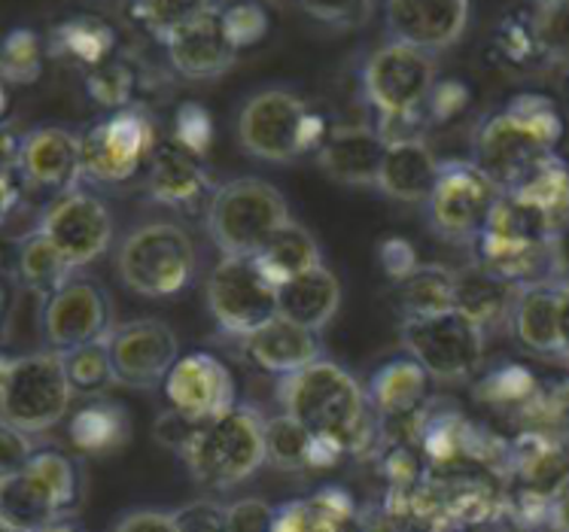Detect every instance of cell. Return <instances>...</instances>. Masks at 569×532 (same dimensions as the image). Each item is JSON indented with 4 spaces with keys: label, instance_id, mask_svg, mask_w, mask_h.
Instances as JSON below:
<instances>
[{
    "label": "cell",
    "instance_id": "7dc6e473",
    "mask_svg": "<svg viewBox=\"0 0 569 532\" xmlns=\"http://www.w3.org/2000/svg\"><path fill=\"white\" fill-rule=\"evenodd\" d=\"M271 523H274V505H268L266 499H238L226 505V530L271 532Z\"/></svg>",
    "mask_w": 569,
    "mask_h": 532
},
{
    "label": "cell",
    "instance_id": "2e32d148",
    "mask_svg": "<svg viewBox=\"0 0 569 532\" xmlns=\"http://www.w3.org/2000/svg\"><path fill=\"white\" fill-rule=\"evenodd\" d=\"M12 164L28 189L47 192L52 198L77 189L80 180H86L80 134L59 126H40L22 134Z\"/></svg>",
    "mask_w": 569,
    "mask_h": 532
},
{
    "label": "cell",
    "instance_id": "ac0fdd59",
    "mask_svg": "<svg viewBox=\"0 0 569 532\" xmlns=\"http://www.w3.org/2000/svg\"><path fill=\"white\" fill-rule=\"evenodd\" d=\"M469 0H383V22L390 40L439 56L469 28Z\"/></svg>",
    "mask_w": 569,
    "mask_h": 532
},
{
    "label": "cell",
    "instance_id": "836d02e7",
    "mask_svg": "<svg viewBox=\"0 0 569 532\" xmlns=\"http://www.w3.org/2000/svg\"><path fill=\"white\" fill-rule=\"evenodd\" d=\"M16 271L28 290L34 292H56L73 278V265H70L64 253L56 243L49 241L47 232L34 229L31 234H24L19 243V255H16Z\"/></svg>",
    "mask_w": 569,
    "mask_h": 532
},
{
    "label": "cell",
    "instance_id": "cb8c5ba5",
    "mask_svg": "<svg viewBox=\"0 0 569 532\" xmlns=\"http://www.w3.org/2000/svg\"><path fill=\"white\" fill-rule=\"evenodd\" d=\"M521 287H515L511 280L500 278L497 271L485 265H469L453 271V311H460L466 320L490 335L511 325V311L518 301Z\"/></svg>",
    "mask_w": 569,
    "mask_h": 532
},
{
    "label": "cell",
    "instance_id": "b9f144b4",
    "mask_svg": "<svg viewBox=\"0 0 569 532\" xmlns=\"http://www.w3.org/2000/svg\"><path fill=\"white\" fill-rule=\"evenodd\" d=\"M533 22L548 64L569 68V0H539Z\"/></svg>",
    "mask_w": 569,
    "mask_h": 532
},
{
    "label": "cell",
    "instance_id": "9c48e42d",
    "mask_svg": "<svg viewBox=\"0 0 569 532\" xmlns=\"http://www.w3.org/2000/svg\"><path fill=\"white\" fill-rule=\"evenodd\" d=\"M82 140V174L101 185H119L150 164L159 147V131L150 110L140 104L110 110L80 134Z\"/></svg>",
    "mask_w": 569,
    "mask_h": 532
},
{
    "label": "cell",
    "instance_id": "f6af8a7d",
    "mask_svg": "<svg viewBox=\"0 0 569 532\" xmlns=\"http://www.w3.org/2000/svg\"><path fill=\"white\" fill-rule=\"evenodd\" d=\"M311 19L332 28H360L369 22L375 0H296Z\"/></svg>",
    "mask_w": 569,
    "mask_h": 532
},
{
    "label": "cell",
    "instance_id": "7bdbcfd3",
    "mask_svg": "<svg viewBox=\"0 0 569 532\" xmlns=\"http://www.w3.org/2000/svg\"><path fill=\"white\" fill-rule=\"evenodd\" d=\"M28 469H34L56 490L61 509L70 511L77 505V499H80V472H77V463L70 456H64L61 451H34V456L28 460Z\"/></svg>",
    "mask_w": 569,
    "mask_h": 532
},
{
    "label": "cell",
    "instance_id": "7402d4cb",
    "mask_svg": "<svg viewBox=\"0 0 569 532\" xmlns=\"http://www.w3.org/2000/svg\"><path fill=\"white\" fill-rule=\"evenodd\" d=\"M244 353L256 369L283 378L317 362L323 357V348L315 329L278 313L244 338Z\"/></svg>",
    "mask_w": 569,
    "mask_h": 532
},
{
    "label": "cell",
    "instance_id": "db71d44e",
    "mask_svg": "<svg viewBox=\"0 0 569 532\" xmlns=\"http://www.w3.org/2000/svg\"><path fill=\"white\" fill-rule=\"evenodd\" d=\"M551 283L569 287V222L551 238Z\"/></svg>",
    "mask_w": 569,
    "mask_h": 532
},
{
    "label": "cell",
    "instance_id": "f546056e",
    "mask_svg": "<svg viewBox=\"0 0 569 532\" xmlns=\"http://www.w3.org/2000/svg\"><path fill=\"white\" fill-rule=\"evenodd\" d=\"M336 451L323 448L320 441L292 414L266 416V463L278 472H311V469H332L338 465Z\"/></svg>",
    "mask_w": 569,
    "mask_h": 532
},
{
    "label": "cell",
    "instance_id": "4dcf8cb0",
    "mask_svg": "<svg viewBox=\"0 0 569 532\" xmlns=\"http://www.w3.org/2000/svg\"><path fill=\"white\" fill-rule=\"evenodd\" d=\"M539 395H542V381L533 371L521 369L515 362H506L502 369L490 371L476 390V399L481 405L490 408L493 414L518 420L521 429L530 423V416L539 405Z\"/></svg>",
    "mask_w": 569,
    "mask_h": 532
},
{
    "label": "cell",
    "instance_id": "8fae6325",
    "mask_svg": "<svg viewBox=\"0 0 569 532\" xmlns=\"http://www.w3.org/2000/svg\"><path fill=\"white\" fill-rule=\"evenodd\" d=\"M210 317L226 335L247 338L280 313L278 283L250 255H220L204 287Z\"/></svg>",
    "mask_w": 569,
    "mask_h": 532
},
{
    "label": "cell",
    "instance_id": "f907efd6",
    "mask_svg": "<svg viewBox=\"0 0 569 532\" xmlns=\"http://www.w3.org/2000/svg\"><path fill=\"white\" fill-rule=\"evenodd\" d=\"M119 532H177L174 511L164 509H134L128 511L126 518L113 523Z\"/></svg>",
    "mask_w": 569,
    "mask_h": 532
},
{
    "label": "cell",
    "instance_id": "1f68e13d",
    "mask_svg": "<svg viewBox=\"0 0 569 532\" xmlns=\"http://www.w3.org/2000/svg\"><path fill=\"white\" fill-rule=\"evenodd\" d=\"M256 265L266 271L268 278L274 283L302 274L308 268L323 265V253H320V243L302 222L290 220L287 225H280L278 232L268 238V243L253 255Z\"/></svg>",
    "mask_w": 569,
    "mask_h": 532
},
{
    "label": "cell",
    "instance_id": "9a60e30c",
    "mask_svg": "<svg viewBox=\"0 0 569 532\" xmlns=\"http://www.w3.org/2000/svg\"><path fill=\"white\" fill-rule=\"evenodd\" d=\"M40 329L49 350L68 353L94 338H104L110 325V301L94 280L70 278L64 287L49 292L43 313H40Z\"/></svg>",
    "mask_w": 569,
    "mask_h": 532
},
{
    "label": "cell",
    "instance_id": "e575fe53",
    "mask_svg": "<svg viewBox=\"0 0 569 532\" xmlns=\"http://www.w3.org/2000/svg\"><path fill=\"white\" fill-rule=\"evenodd\" d=\"M511 192H518L523 201H530L548 222L555 234L569 222V162L551 155L546 164H539L533 174L518 183Z\"/></svg>",
    "mask_w": 569,
    "mask_h": 532
},
{
    "label": "cell",
    "instance_id": "9f6ffc18",
    "mask_svg": "<svg viewBox=\"0 0 569 532\" xmlns=\"http://www.w3.org/2000/svg\"><path fill=\"white\" fill-rule=\"evenodd\" d=\"M560 332H563V350L569 359V287H560Z\"/></svg>",
    "mask_w": 569,
    "mask_h": 532
},
{
    "label": "cell",
    "instance_id": "816d5d0a",
    "mask_svg": "<svg viewBox=\"0 0 569 532\" xmlns=\"http://www.w3.org/2000/svg\"><path fill=\"white\" fill-rule=\"evenodd\" d=\"M34 435H28V432H19V429L3 426V441H0V448H3V474L19 472L28 465V460L34 456Z\"/></svg>",
    "mask_w": 569,
    "mask_h": 532
},
{
    "label": "cell",
    "instance_id": "d4e9b609",
    "mask_svg": "<svg viewBox=\"0 0 569 532\" xmlns=\"http://www.w3.org/2000/svg\"><path fill=\"white\" fill-rule=\"evenodd\" d=\"M511 332L518 344L536 357L567 359L560 332V287H555L551 280L523 287L511 311Z\"/></svg>",
    "mask_w": 569,
    "mask_h": 532
},
{
    "label": "cell",
    "instance_id": "3957f363",
    "mask_svg": "<svg viewBox=\"0 0 569 532\" xmlns=\"http://www.w3.org/2000/svg\"><path fill=\"white\" fill-rule=\"evenodd\" d=\"M439 82V64L427 49L387 40L360 70V92L378 117L381 138H423V104Z\"/></svg>",
    "mask_w": 569,
    "mask_h": 532
},
{
    "label": "cell",
    "instance_id": "d6a6232c",
    "mask_svg": "<svg viewBox=\"0 0 569 532\" xmlns=\"http://www.w3.org/2000/svg\"><path fill=\"white\" fill-rule=\"evenodd\" d=\"M393 308L402 320L453 311V271L442 265L408 271L406 278L393 280Z\"/></svg>",
    "mask_w": 569,
    "mask_h": 532
},
{
    "label": "cell",
    "instance_id": "83f0119b",
    "mask_svg": "<svg viewBox=\"0 0 569 532\" xmlns=\"http://www.w3.org/2000/svg\"><path fill=\"white\" fill-rule=\"evenodd\" d=\"M280 313L308 329H326L341 308V283L326 265L308 268L278 287Z\"/></svg>",
    "mask_w": 569,
    "mask_h": 532
},
{
    "label": "cell",
    "instance_id": "c3c4849f",
    "mask_svg": "<svg viewBox=\"0 0 569 532\" xmlns=\"http://www.w3.org/2000/svg\"><path fill=\"white\" fill-rule=\"evenodd\" d=\"M177 532H222L226 530V505L213 502V499H192L183 509L174 511Z\"/></svg>",
    "mask_w": 569,
    "mask_h": 532
},
{
    "label": "cell",
    "instance_id": "5b68a950",
    "mask_svg": "<svg viewBox=\"0 0 569 532\" xmlns=\"http://www.w3.org/2000/svg\"><path fill=\"white\" fill-rule=\"evenodd\" d=\"M189 474L210 490H232L266 465V416L250 405H232L201 420L180 448Z\"/></svg>",
    "mask_w": 569,
    "mask_h": 532
},
{
    "label": "cell",
    "instance_id": "4316f807",
    "mask_svg": "<svg viewBox=\"0 0 569 532\" xmlns=\"http://www.w3.org/2000/svg\"><path fill=\"white\" fill-rule=\"evenodd\" d=\"M369 399L378 416H406L430 405L432 374L415 357L390 359L369 381Z\"/></svg>",
    "mask_w": 569,
    "mask_h": 532
},
{
    "label": "cell",
    "instance_id": "5bb4252c",
    "mask_svg": "<svg viewBox=\"0 0 569 532\" xmlns=\"http://www.w3.org/2000/svg\"><path fill=\"white\" fill-rule=\"evenodd\" d=\"M113 378L122 387L150 390L168 378V371L180 359V341L174 329L162 320H131L107 332Z\"/></svg>",
    "mask_w": 569,
    "mask_h": 532
},
{
    "label": "cell",
    "instance_id": "4fadbf2b",
    "mask_svg": "<svg viewBox=\"0 0 569 532\" xmlns=\"http://www.w3.org/2000/svg\"><path fill=\"white\" fill-rule=\"evenodd\" d=\"M37 229L49 234V241L64 253L73 271H80L101 259L113 243V213L101 198L77 185L49 198Z\"/></svg>",
    "mask_w": 569,
    "mask_h": 532
},
{
    "label": "cell",
    "instance_id": "d6986e66",
    "mask_svg": "<svg viewBox=\"0 0 569 532\" xmlns=\"http://www.w3.org/2000/svg\"><path fill=\"white\" fill-rule=\"evenodd\" d=\"M162 47L174 73L192 82L217 80L238 59V47L222 24V10L174 28L171 34L162 37Z\"/></svg>",
    "mask_w": 569,
    "mask_h": 532
},
{
    "label": "cell",
    "instance_id": "603a6c76",
    "mask_svg": "<svg viewBox=\"0 0 569 532\" xmlns=\"http://www.w3.org/2000/svg\"><path fill=\"white\" fill-rule=\"evenodd\" d=\"M442 174V162L427 138H402L387 143L378 192L399 204H427Z\"/></svg>",
    "mask_w": 569,
    "mask_h": 532
},
{
    "label": "cell",
    "instance_id": "6da1fadb",
    "mask_svg": "<svg viewBox=\"0 0 569 532\" xmlns=\"http://www.w3.org/2000/svg\"><path fill=\"white\" fill-rule=\"evenodd\" d=\"M278 399L323 448L338 456L378 451V414L369 390L332 359H317L305 369L283 374Z\"/></svg>",
    "mask_w": 569,
    "mask_h": 532
},
{
    "label": "cell",
    "instance_id": "f35d334b",
    "mask_svg": "<svg viewBox=\"0 0 569 532\" xmlns=\"http://www.w3.org/2000/svg\"><path fill=\"white\" fill-rule=\"evenodd\" d=\"M61 359H64V369H68V378L77 393H98V390H104L107 383H117L107 335L61 353Z\"/></svg>",
    "mask_w": 569,
    "mask_h": 532
},
{
    "label": "cell",
    "instance_id": "7a4b0ae2",
    "mask_svg": "<svg viewBox=\"0 0 569 532\" xmlns=\"http://www.w3.org/2000/svg\"><path fill=\"white\" fill-rule=\"evenodd\" d=\"M563 131L567 122L551 98L539 92L515 94L478 122L472 162L506 192L558 155Z\"/></svg>",
    "mask_w": 569,
    "mask_h": 532
},
{
    "label": "cell",
    "instance_id": "ab89813d",
    "mask_svg": "<svg viewBox=\"0 0 569 532\" xmlns=\"http://www.w3.org/2000/svg\"><path fill=\"white\" fill-rule=\"evenodd\" d=\"M229 0H134L140 22L150 28L152 37H168L180 24L192 22L198 16L220 12Z\"/></svg>",
    "mask_w": 569,
    "mask_h": 532
},
{
    "label": "cell",
    "instance_id": "681fc988",
    "mask_svg": "<svg viewBox=\"0 0 569 532\" xmlns=\"http://www.w3.org/2000/svg\"><path fill=\"white\" fill-rule=\"evenodd\" d=\"M210 134H213V128H210V113L204 107L183 104L177 110L174 138L180 143H187V147H192L198 152H208Z\"/></svg>",
    "mask_w": 569,
    "mask_h": 532
},
{
    "label": "cell",
    "instance_id": "8d00e7d4",
    "mask_svg": "<svg viewBox=\"0 0 569 532\" xmlns=\"http://www.w3.org/2000/svg\"><path fill=\"white\" fill-rule=\"evenodd\" d=\"M131 435L126 411L110 402L86 405L70 420V439L82 453H110L122 448Z\"/></svg>",
    "mask_w": 569,
    "mask_h": 532
},
{
    "label": "cell",
    "instance_id": "277c9868",
    "mask_svg": "<svg viewBox=\"0 0 569 532\" xmlns=\"http://www.w3.org/2000/svg\"><path fill=\"white\" fill-rule=\"evenodd\" d=\"M326 122L308 98L287 86H266L247 98L234 117L238 147L259 162L290 164L315 155L326 138Z\"/></svg>",
    "mask_w": 569,
    "mask_h": 532
},
{
    "label": "cell",
    "instance_id": "ba28073f",
    "mask_svg": "<svg viewBox=\"0 0 569 532\" xmlns=\"http://www.w3.org/2000/svg\"><path fill=\"white\" fill-rule=\"evenodd\" d=\"M196 268V241L177 222L140 225L117 255L119 280L140 299H174L192 283Z\"/></svg>",
    "mask_w": 569,
    "mask_h": 532
},
{
    "label": "cell",
    "instance_id": "f1b7e54d",
    "mask_svg": "<svg viewBox=\"0 0 569 532\" xmlns=\"http://www.w3.org/2000/svg\"><path fill=\"white\" fill-rule=\"evenodd\" d=\"M47 49L59 61L89 73L98 64L117 59V31L101 16H70L49 31Z\"/></svg>",
    "mask_w": 569,
    "mask_h": 532
},
{
    "label": "cell",
    "instance_id": "44dd1931",
    "mask_svg": "<svg viewBox=\"0 0 569 532\" xmlns=\"http://www.w3.org/2000/svg\"><path fill=\"white\" fill-rule=\"evenodd\" d=\"M387 140L375 126H338L326 131L320 150L315 152L317 164L329 180L353 189H378Z\"/></svg>",
    "mask_w": 569,
    "mask_h": 532
},
{
    "label": "cell",
    "instance_id": "74e56055",
    "mask_svg": "<svg viewBox=\"0 0 569 532\" xmlns=\"http://www.w3.org/2000/svg\"><path fill=\"white\" fill-rule=\"evenodd\" d=\"M47 52V43H43V37L37 34V31H31V28H12L10 34L3 37V49H0L3 82L7 86H31V82L40 80Z\"/></svg>",
    "mask_w": 569,
    "mask_h": 532
},
{
    "label": "cell",
    "instance_id": "e0dca14e",
    "mask_svg": "<svg viewBox=\"0 0 569 532\" xmlns=\"http://www.w3.org/2000/svg\"><path fill=\"white\" fill-rule=\"evenodd\" d=\"M162 390L168 408L192 420V423L210 420V416L238 405L229 365L213 353H201V350L177 359L168 371V378L162 381Z\"/></svg>",
    "mask_w": 569,
    "mask_h": 532
},
{
    "label": "cell",
    "instance_id": "ffe728a7",
    "mask_svg": "<svg viewBox=\"0 0 569 532\" xmlns=\"http://www.w3.org/2000/svg\"><path fill=\"white\" fill-rule=\"evenodd\" d=\"M147 185L150 195L171 210H192L204 198L210 201L217 185L210 183L204 152L192 150L177 138L159 140L147 164Z\"/></svg>",
    "mask_w": 569,
    "mask_h": 532
},
{
    "label": "cell",
    "instance_id": "6f0895ef",
    "mask_svg": "<svg viewBox=\"0 0 569 532\" xmlns=\"http://www.w3.org/2000/svg\"><path fill=\"white\" fill-rule=\"evenodd\" d=\"M567 73H563V80H560V92H563V101H567L569 107V68H563Z\"/></svg>",
    "mask_w": 569,
    "mask_h": 532
},
{
    "label": "cell",
    "instance_id": "d590c367",
    "mask_svg": "<svg viewBox=\"0 0 569 532\" xmlns=\"http://www.w3.org/2000/svg\"><path fill=\"white\" fill-rule=\"evenodd\" d=\"M490 49H493V56L502 68L518 70V73L548 64L539 34H536L533 10L506 12L497 24V31H493Z\"/></svg>",
    "mask_w": 569,
    "mask_h": 532
},
{
    "label": "cell",
    "instance_id": "ee69618b",
    "mask_svg": "<svg viewBox=\"0 0 569 532\" xmlns=\"http://www.w3.org/2000/svg\"><path fill=\"white\" fill-rule=\"evenodd\" d=\"M222 24H226L238 52H244L247 47H256L266 37L268 12L256 0H229L222 7Z\"/></svg>",
    "mask_w": 569,
    "mask_h": 532
},
{
    "label": "cell",
    "instance_id": "60d3db41",
    "mask_svg": "<svg viewBox=\"0 0 569 532\" xmlns=\"http://www.w3.org/2000/svg\"><path fill=\"white\" fill-rule=\"evenodd\" d=\"M134 70L128 68L126 61L110 59L104 64L92 68L82 77V89L89 92L94 104L110 110H122V107L134 104Z\"/></svg>",
    "mask_w": 569,
    "mask_h": 532
},
{
    "label": "cell",
    "instance_id": "f5cc1de1",
    "mask_svg": "<svg viewBox=\"0 0 569 532\" xmlns=\"http://www.w3.org/2000/svg\"><path fill=\"white\" fill-rule=\"evenodd\" d=\"M381 265L387 268L390 278L399 280L406 278L408 271H415V268L420 265V259L411 243L399 241V238H390V241H383L381 247Z\"/></svg>",
    "mask_w": 569,
    "mask_h": 532
},
{
    "label": "cell",
    "instance_id": "30bf717a",
    "mask_svg": "<svg viewBox=\"0 0 569 532\" xmlns=\"http://www.w3.org/2000/svg\"><path fill=\"white\" fill-rule=\"evenodd\" d=\"M399 338L408 357L442 383L469 381L488 353V335L460 311L399 320Z\"/></svg>",
    "mask_w": 569,
    "mask_h": 532
},
{
    "label": "cell",
    "instance_id": "484cf974",
    "mask_svg": "<svg viewBox=\"0 0 569 532\" xmlns=\"http://www.w3.org/2000/svg\"><path fill=\"white\" fill-rule=\"evenodd\" d=\"M362 511L341 486H323L311 496L290 499L274 509L271 532H341L360 530Z\"/></svg>",
    "mask_w": 569,
    "mask_h": 532
},
{
    "label": "cell",
    "instance_id": "11a10c76",
    "mask_svg": "<svg viewBox=\"0 0 569 532\" xmlns=\"http://www.w3.org/2000/svg\"><path fill=\"white\" fill-rule=\"evenodd\" d=\"M548 530H569V486H563L558 496L551 499V509H548Z\"/></svg>",
    "mask_w": 569,
    "mask_h": 532
},
{
    "label": "cell",
    "instance_id": "7c38bea8",
    "mask_svg": "<svg viewBox=\"0 0 569 532\" xmlns=\"http://www.w3.org/2000/svg\"><path fill=\"white\" fill-rule=\"evenodd\" d=\"M500 195V185L493 183L472 159L442 162V174L436 180V189L427 201L432 232L442 241L476 243Z\"/></svg>",
    "mask_w": 569,
    "mask_h": 532
},
{
    "label": "cell",
    "instance_id": "8992f818",
    "mask_svg": "<svg viewBox=\"0 0 569 532\" xmlns=\"http://www.w3.org/2000/svg\"><path fill=\"white\" fill-rule=\"evenodd\" d=\"M290 220L292 213L283 192L262 177H238L217 185L204 213L208 238L220 255L250 259Z\"/></svg>",
    "mask_w": 569,
    "mask_h": 532
},
{
    "label": "cell",
    "instance_id": "bcb514c9",
    "mask_svg": "<svg viewBox=\"0 0 569 532\" xmlns=\"http://www.w3.org/2000/svg\"><path fill=\"white\" fill-rule=\"evenodd\" d=\"M469 107V86L460 80H439L432 86L430 98L423 104V122L430 126H445L463 113Z\"/></svg>",
    "mask_w": 569,
    "mask_h": 532
},
{
    "label": "cell",
    "instance_id": "52a82bcc",
    "mask_svg": "<svg viewBox=\"0 0 569 532\" xmlns=\"http://www.w3.org/2000/svg\"><path fill=\"white\" fill-rule=\"evenodd\" d=\"M73 383L56 350L7 357L0 369V416L3 426L43 435L68 416Z\"/></svg>",
    "mask_w": 569,
    "mask_h": 532
}]
</instances>
